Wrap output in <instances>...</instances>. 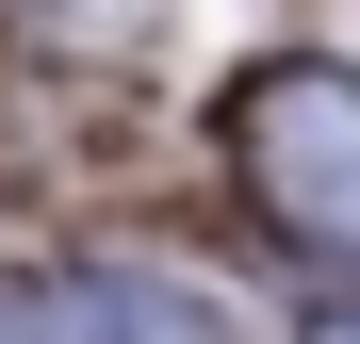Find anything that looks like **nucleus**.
<instances>
[{
    "label": "nucleus",
    "mask_w": 360,
    "mask_h": 344,
    "mask_svg": "<svg viewBox=\"0 0 360 344\" xmlns=\"http://www.w3.org/2000/svg\"><path fill=\"white\" fill-rule=\"evenodd\" d=\"M229 148H246V197H262L278 246L360 262V66H262Z\"/></svg>",
    "instance_id": "1"
},
{
    "label": "nucleus",
    "mask_w": 360,
    "mask_h": 344,
    "mask_svg": "<svg viewBox=\"0 0 360 344\" xmlns=\"http://www.w3.org/2000/svg\"><path fill=\"white\" fill-rule=\"evenodd\" d=\"M0 344H66V279H0Z\"/></svg>",
    "instance_id": "2"
},
{
    "label": "nucleus",
    "mask_w": 360,
    "mask_h": 344,
    "mask_svg": "<svg viewBox=\"0 0 360 344\" xmlns=\"http://www.w3.org/2000/svg\"><path fill=\"white\" fill-rule=\"evenodd\" d=\"M311 344H360V312H328V328H311Z\"/></svg>",
    "instance_id": "3"
}]
</instances>
